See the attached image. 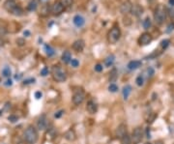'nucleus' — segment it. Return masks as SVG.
Here are the masks:
<instances>
[{"label": "nucleus", "instance_id": "1", "mask_svg": "<svg viewBox=\"0 0 174 144\" xmlns=\"http://www.w3.org/2000/svg\"><path fill=\"white\" fill-rule=\"evenodd\" d=\"M23 137L27 144H35L38 140V132L33 126H28L23 133Z\"/></svg>", "mask_w": 174, "mask_h": 144}, {"label": "nucleus", "instance_id": "2", "mask_svg": "<svg viewBox=\"0 0 174 144\" xmlns=\"http://www.w3.org/2000/svg\"><path fill=\"white\" fill-rule=\"evenodd\" d=\"M166 14H167V10L163 5H159L154 13V21L156 23L159 25L163 24L166 19Z\"/></svg>", "mask_w": 174, "mask_h": 144}, {"label": "nucleus", "instance_id": "3", "mask_svg": "<svg viewBox=\"0 0 174 144\" xmlns=\"http://www.w3.org/2000/svg\"><path fill=\"white\" fill-rule=\"evenodd\" d=\"M52 75L53 79L56 80L58 82H63L67 79V75L64 72L62 68H60L59 66H54L52 70Z\"/></svg>", "mask_w": 174, "mask_h": 144}, {"label": "nucleus", "instance_id": "4", "mask_svg": "<svg viewBox=\"0 0 174 144\" xmlns=\"http://www.w3.org/2000/svg\"><path fill=\"white\" fill-rule=\"evenodd\" d=\"M120 37H121V30L119 29V27H112L107 34V41L109 44L114 45L119 41Z\"/></svg>", "mask_w": 174, "mask_h": 144}, {"label": "nucleus", "instance_id": "5", "mask_svg": "<svg viewBox=\"0 0 174 144\" xmlns=\"http://www.w3.org/2000/svg\"><path fill=\"white\" fill-rule=\"evenodd\" d=\"M84 98H85V94H84L83 90H76L75 92V94L73 96V103H75L76 105H79L80 103H82L84 101Z\"/></svg>", "mask_w": 174, "mask_h": 144}, {"label": "nucleus", "instance_id": "6", "mask_svg": "<svg viewBox=\"0 0 174 144\" xmlns=\"http://www.w3.org/2000/svg\"><path fill=\"white\" fill-rule=\"evenodd\" d=\"M65 8L61 5V3L59 1H56L53 3V5L52 6V9H50V12L52 13L53 16H59L62 13L64 12Z\"/></svg>", "mask_w": 174, "mask_h": 144}, {"label": "nucleus", "instance_id": "7", "mask_svg": "<svg viewBox=\"0 0 174 144\" xmlns=\"http://www.w3.org/2000/svg\"><path fill=\"white\" fill-rule=\"evenodd\" d=\"M152 40H153V37L151 36V34L145 32V33H142L140 35L139 39V45H147L152 42Z\"/></svg>", "mask_w": 174, "mask_h": 144}, {"label": "nucleus", "instance_id": "8", "mask_svg": "<svg viewBox=\"0 0 174 144\" xmlns=\"http://www.w3.org/2000/svg\"><path fill=\"white\" fill-rule=\"evenodd\" d=\"M142 139V130L140 127H137L135 128L133 132V135H132V140L134 141V143H139L140 142Z\"/></svg>", "mask_w": 174, "mask_h": 144}, {"label": "nucleus", "instance_id": "9", "mask_svg": "<svg viewBox=\"0 0 174 144\" xmlns=\"http://www.w3.org/2000/svg\"><path fill=\"white\" fill-rule=\"evenodd\" d=\"M48 124V120L47 116L42 115V116H40V118L37 121V127L40 131H43L47 129Z\"/></svg>", "mask_w": 174, "mask_h": 144}, {"label": "nucleus", "instance_id": "10", "mask_svg": "<svg viewBox=\"0 0 174 144\" xmlns=\"http://www.w3.org/2000/svg\"><path fill=\"white\" fill-rule=\"evenodd\" d=\"M4 9L6 10L7 12L11 13L13 10L17 7V3L15 0H6V1L4 2V5H3Z\"/></svg>", "mask_w": 174, "mask_h": 144}, {"label": "nucleus", "instance_id": "11", "mask_svg": "<svg viewBox=\"0 0 174 144\" xmlns=\"http://www.w3.org/2000/svg\"><path fill=\"white\" fill-rule=\"evenodd\" d=\"M73 22L76 27H82L85 24V19L80 15H76V16L74 17Z\"/></svg>", "mask_w": 174, "mask_h": 144}, {"label": "nucleus", "instance_id": "12", "mask_svg": "<svg viewBox=\"0 0 174 144\" xmlns=\"http://www.w3.org/2000/svg\"><path fill=\"white\" fill-rule=\"evenodd\" d=\"M132 6L133 4L130 3V1L124 2V3L121 5V7H120V12H121L123 15L129 14V13H130V10H132Z\"/></svg>", "mask_w": 174, "mask_h": 144}, {"label": "nucleus", "instance_id": "13", "mask_svg": "<svg viewBox=\"0 0 174 144\" xmlns=\"http://www.w3.org/2000/svg\"><path fill=\"white\" fill-rule=\"evenodd\" d=\"M85 47V43L83 40H76V41L73 44V49L76 50V52H81Z\"/></svg>", "mask_w": 174, "mask_h": 144}, {"label": "nucleus", "instance_id": "14", "mask_svg": "<svg viewBox=\"0 0 174 144\" xmlns=\"http://www.w3.org/2000/svg\"><path fill=\"white\" fill-rule=\"evenodd\" d=\"M86 110L88 111L90 114H95L97 111H98V105H97L96 103H94L93 101H89L86 105Z\"/></svg>", "mask_w": 174, "mask_h": 144}, {"label": "nucleus", "instance_id": "15", "mask_svg": "<svg viewBox=\"0 0 174 144\" xmlns=\"http://www.w3.org/2000/svg\"><path fill=\"white\" fill-rule=\"evenodd\" d=\"M130 13H132V14L135 17H139L143 14V8L139 4H134L132 6Z\"/></svg>", "mask_w": 174, "mask_h": 144}, {"label": "nucleus", "instance_id": "16", "mask_svg": "<svg viewBox=\"0 0 174 144\" xmlns=\"http://www.w3.org/2000/svg\"><path fill=\"white\" fill-rule=\"evenodd\" d=\"M139 67H141V61H139V60H133V61L129 62V64H128V69L130 71L137 70Z\"/></svg>", "mask_w": 174, "mask_h": 144}, {"label": "nucleus", "instance_id": "17", "mask_svg": "<svg viewBox=\"0 0 174 144\" xmlns=\"http://www.w3.org/2000/svg\"><path fill=\"white\" fill-rule=\"evenodd\" d=\"M64 137L69 141H74V140H76V133L74 132V130L70 129V130H68L67 132L64 133Z\"/></svg>", "mask_w": 174, "mask_h": 144}, {"label": "nucleus", "instance_id": "18", "mask_svg": "<svg viewBox=\"0 0 174 144\" xmlns=\"http://www.w3.org/2000/svg\"><path fill=\"white\" fill-rule=\"evenodd\" d=\"M127 135V127L126 125H124V124H121V125L119 126L118 128H117V136H118L119 138H122L124 135Z\"/></svg>", "mask_w": 174, "mask_h": 144}, {"label": "nucleus", "instance_id": "19", "mask_svg": "<svg viewBox=\"0 0 174 144\" xmlns=\"http://www.w3.org/2000/svg\"><path fill=\"white\" fill-rule=\"evenodd\" d=\"M61 59H62V61L65 63V64H68V63L71 62L72 60V54L70 51H68V50H66V51L63 52L62 56H61Z\"/></svg>", "mask_w": 174, "mask_h": 144}, {"label": "nucleus", "instance_id": "20", "mask_svg": "<svg viewBox=\"0 0 174 144\" xmlns=\"http://www.w3.org/2000/svg\"><path fill=\"white\" fill-rule=\"evenodd\" d=\"M115 61V56L113 54L111 55H108L106 59H104V65H106V67H111L112 65H113V63Z\"/></svg>", "mask_w": 174, "mask_h": 144}, {"label": "nucleus", "instance_id": "21", "mask_svg": "<svg viewBox=\"0 0 174 144\" xmlns=\"http://www.w3.org/2000/svg\"><path fill=\"white\" fill-rule=\"evenodd\" d=\"M38 7V0H31L27 5V10L30 12H33L37 9Z\"/></svg>", "mask_w": 174, "mask_h": 144}, {"label": "nucleus", "instance_id": "22", "mask_svg": "<svg viewBox=\"0 0 174 144\" xmlns=\"http://www.w3.org/2000/svg\"><path fill=\"white\" fill-rule=\"evenodd\" d=\"M130 92H132V87H130V85H126V86L123 88V97H124L125 100H128Z\"/></svg>", "mask_w": 174, "mask_h": 144}, {"label": "nucleus", "instance_id": "23", "mask_svg": "<svg viewBox=\"0 0 174 144\" xmlns=\"http://www.w3.org/2000/svg\"><path fill=\"white\" fill-rule=\"evenodd\" d=\"M48 13H50V7H48V5H47V4L43 5L42 9H41V11H40V15L42 17H46L48 15Z\"/></svg>", "mask_w": 174, "mask_h": 144}, {"label": "nucleus", "instance_id": "24", "mask_svg": "<svg viewBox=\"0 0 174 144\" xmlns=\"http://www.w3.org/2000/svg\"><path fill=\"white\" fill-rule=\"evenodd\" d=\"M11 14L14 15V16H16V17H20L22 14H23V10L20 8V7L17 6L16 8H15V9L11 12Z\"/></svg>", "mask_w": 174, "mask_h": 144}, {"label": "nucleus", "instance_id": "25", "mask_svg": "<svg viewBox=\"0 0 174 144\" xmlns=\"http://www.w3.org/2000/svg\"><path fill=\"white\" fill-rule=\"evenodd\" d=\"M109 75H109V81L113 83L115 80L117 79V77H118V75H118V74H117V70L113 69L110 72V74H109Z\"/></svg>", "mask_w": 174, "mask_h": 144}, {"label": "nucleus", "instance_id": "26", "mask_svg": "<svg viewBox=\"0 0 174 144\" xmlns=\"http://www.w3.org/2000/svg\"><path fill=\"white\" fill-rule=\"evenodd\" d=\"M59 2L61 3V5L64 7V8H69L73 5V2L74 0H59Z\"/></svg>", "mask_w": 174, "mask_h": 144}, {"label": "nucleus", "instance_id": "27", "mask_svg": "<svg viewBox=\"0 0 174 144\" xmlns=\"http://www.w3.org/2000/svg\"><path fill=\"white\" fill-rule=\"evenodd\" d=\"M142 25H143V27H144V29H149L151 27V25H152V21H151L150 17H146V19L143 21Z\"/></svg>", "mask_w": 174, "mask_h": 144}, {"label": "nucleus", "instance_id": "28", "mask_svg": "<svg viewBox=\"0 0 174 144\" xmlns=\"http://www.w3.org/2000/svg\"><path fill=\"white\" fill-rule=\"evenodd\" d=\"M45 49H46V52H47V54H48V56H52V55H54V49H52L50 45H45Z\"/></svg>", "mask_w": 174, "mask_h": 144}, {"label": "nucleus", "instance_id": "29", "mask_svg": "<svg viewBox=\"0 0 174 144\" xmlns=\"http://www.w3.org/2000/svg\"><path fill=\"white\" fill-rule=\"evenodd\" d=\"M12 74V71L10 69V67H5L3 71H2V75H4L5 77H9Z\"/></svg>", "mask_w": 174, "mask_h": 144}, {"label": "nucleus", "instance_id": "30", "mask_svg": "<svg viewBox=\"0 0 174 144\" xmlns=\"http://www.w3.org/2000/svg\"><path fill=\"white\" fill-rule=\"evenodd\" d=\"M135 82H137V86H142L144 84V77H143V75H139L137 77V79H135Z\"/></svg>", "mask_w": 174, "mask_h": 144}, {"label": "nucleus", "instance_id": "31", "mask_svg": "<svg viewBox=\"0 0 174 144\" xmlns=\"http://www.w3.org/2000/svg\"><path fill=\"white\" fill-rule=\"evenodd\" d=\"M169 43L170 41L168 39H165V40H163L162 42H161V44H160V47H161V49H165L166 47L169 45Z\"/></svg>", "mask_w": 174, "mask_h": 144}, {"label": "nucleus", "instance_id": "32", "mask_svg": "<svg viewBox=\"0 0 174 144\" xmlns=\"http://www.w3.org/2000/svg\"><path fill=\"white\" fill-rule=\"evenodd\" d=\"M121 141H122V144H130V137L128 135V133H127L126 135H124L121 138Z\"/></svg>", "mask_w": 174, "mask_h": 144}, {"label": "nucleus", "instance_id": "33", "mask_svg": "<svg viewBox=\"0 0 174 144\" xmlns=\"http://www.w3.org/2000/svg\"><path fill=\"white\" fill-rule=\"evenodd\" d=\"M108 90H109V92L115 93V92H117V90H118V86H117L115 83H111V84L108 86Z\"/></svg>", "mask_w": 174, "mask_h": 144}, {"label": "nucleus", "instance_id": "34", "mask_svg": "<svg viewBox=\"0 0 174 144\" xmlns=\"http://www.w3.org/2000/svg\"><path fill=\"white\" fill-rule=\"evenodd\" d=\"M70 63H71L72 67H74V68H78L79 66V61L78 59H72Z\"/></svg>", "mask_w": 174, "mask_h": 144}, {"label": "nucleus", "instance_id": "35", "mask_svg": "<svg viewBox=\"0 0 174 144\" xmlns=\"http://www.w3.org/2000/svg\"><path fill=\"white\" fill-rule=\"evenodd\" d=\"M156 118H157V114H156V113H152L150 117L148 118V121H147V122H148V123H153V122L155 121Z\"/></svg>", "mask_w": 174, "mask_h": 144}, {"label": "nucleus", "instance_id": "36", "mask_svg": "<svg viewBox=\"0 0 174 144\" xmlns=\"http://www.w3.org/2000/svg\"><path fill=\"white\" fill-rule=\"evenodd\" d=\"M47 75H48V67H43V69L41 70V75L46 77Z\"/></svg>", "mask_w": 174, "mask_h": 144}, {"label": "nucleus", "instance_id": "37", "mask_svg": "<svg viewBox=\"0 0 174 144\" xmlns=\"http://www.w3.org/2000/svg\"><path fill=\"white\" fill-rule=\"evenodd\" d=\"M35 82V78H29V79H25L23 81V84L24 85H27V84H30V83H34Z\"/></svg>", "mask_w": 174, "mask_h": 144}, {"label": "nucleus", "instance_id": "38", "mask_svg": "<svg viewBox=\"0 0 174 144\" xmlns=\"http://www.w3.org/2000/svg\"><path fill=\"white\" fill-rule=\"evenodd\" d=\"M95 71H96V72H98V73H101L102 71H103V65L97 64L95 66Z\"/></svg>", "mask_w": 174, "mask_h": 144}, {"label": "nucleus", "instance_id": "39", "mask_svg": "<svg viewBox=\"0 0 174 144\" xmlns=\"http://www.w3.org/2000/svg\"><path fill=\"white\" fill-rule=\"evenodd\" d=\"M173 30H174V23H170V24L167 26V29H166V32H167V33H170V32H172Z\"/></svg>", "mask_w": 174, "mask_h": 144}, {"label": "nucleus", "instance_id": "40", "mask_svg": "<svg viewBox=\"0 0 174 144\" xmlns=\"http://www.w3.org/2000/svg\"><path fill=\"white\" fill-rule=\"evenodd\" d=\"M167 12H168V15H169V17H170V19H173L174 21V9H169V10H167Z\"/></svg>", "mask_w": 174, "mask_h": 144}, {"label": "nucleus", "instance_id": "41", "mask_svg": "<svg viewBox=\"0 0 174 144\" xmlns=\"http://www.w3.org/2000/svg\"><path fill=\"white\" fill-rule=\"evenodd\" d=\"M42 97H43V94H42V92H41V91H37V92L35 93V98L37 100H40Z\"/></svg>", "mask_w": 174, "mask_h": 144}, {"label": "nucleus", "instance_id": "42", "mask_svg": "<svg viewBox=\"0 0 174 144\" xmlns=\"http://www.w3.org/2000/svg\"><path fill=\"white\" fill-rule=\"evenodd\" d=\"M63 113H64V110H59V111H57V112H56L55 114H54V117H55V118H60L61 116L63 115Z\"/></svg>", "mask_w": 174, "mask_h": 144}, {"label": "nucleus", "instance_id": "43", "mask_svg": "<svg viewBox=\"0 0 174 144\" xmlns=\"http://www.w3.org/2000/svg\"><path fill=\"white\" fill-rule=\"evenodd\" d=\"M147 72H148V75H149V77H152L153 75H154V69H153V68H149V69L147 70Z\"/></svg>", "mask_w": 174, "mask_h": 144}, {"label": "nucleus", "instance_id": "44", "mask_svg": "<svg viewBox=\"0 0 174 144\" xmlns=\"http://www.w3.org/2000/svg\"><path fill=\"white\" fill-rule=\"evenodd\" d=\"M12 84H13V81L10 79V78H9V79H7L6 81H5V83H4L5 86H12Z\"/></svg>", "mask_w": 174, "mask_h": 144}, {"label": "nucleus", "instance_id": "45", "mask_svg": "<svg viewBox=\"0 0 174 144\" xmlns=\"http://www.w3.org/2000/svg\"><path fill=\"white\" fill-rule=\"evenodd\" d=\"M9 120L11 121V122H16V121L17 120V118L16 117V116H10Z\"/></svg>", "mask_w": 174, "mask_h": 144}, {"label": "nucleus", "instance_id": "46", "mask_svg": "<svg viewBox=\"0 0 174 144\" xmlns=\"http://www.w3.org/2000/svg\"><path fill=\"white\" fill-rule=\"evenodd\" d=\"M17 44H19V45H23L24 41H23L22 39H17Z\"/></svg>", "mask_w": 174, "mask_h": 144}, {"label": "nucleus", "instance_id": "47", "mask_svg": "<svg viewBox=\"0 0 174 144\" xmlns=\"http://www.w3.org/2000/svg\"><path fill=\"white\" fill-rule=\"evenodd\" d=\"M168 3H169L170 6H174V0H168Z\"/></svg>", "mask_w": 174, "mask_h": 144}, {"label": "nucleus", "instance_id": "48", "mask_svg": "<svg viewBox=\"0 0 174 144\" xmlns=\"http://www.w3.org/2000/svg\"><path fill=\"white\" fill-rule=\"evenodd\" d=\"M39 1L41 2V3H43V4H47V2L48 1V0H39Z\"/></svg>", "mask_w": 174, "mask_h": 144}, {"label": "nucleus", "instance_id": "49", "mask_svg": "<svg viewBox=\"0 0 174 144\" xmlns=\"http://www.w3.org/2000/svg\"><path fill=\"white\" fill-rule=\"evenodd\" d=\"M155 144H163V142L162 140H158V141H156Z\"/></svg>", "mask_w": 174, "mask_h": 144}, {"label": "nucleus", "instance_id": "50", "mask_svg": "<svg viewBox=\"0 0 174 144\" xmlns=\"http://www.w3.org/2000/svg\"><path fill=\"white\" fill-rule=\"evenodd\" d=\"M24 35H27V36H29V35H30V32H29V31H25V32H24Z\"/></svg>", "mask_w": 174, "mask_h": 144}, {"label": "nucleus", "instance_id": "51", "mask_svg": "<svg viewBox=\"0 0 174 144\" xmlns=\"http://www.w3.org/2000/svg\"><path fill=\"white\" fill-rule=\"evenodd\" d=\"M145 144H151L150 142H147V143H145Z\"/></svg>", "mask_w": 174, "mask_h": 144}]
</instances>
